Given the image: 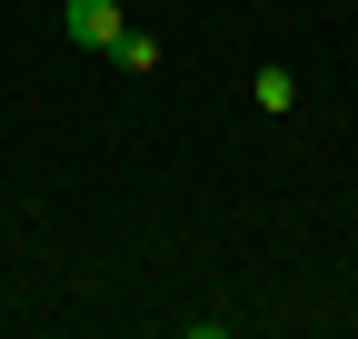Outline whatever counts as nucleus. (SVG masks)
I'll return each instance as SVG.
<instances>
[{
    "label": "nucleus",
    "mask_w": 358,
    "mask_h": 339,
    "mask_svg": "<svg viewBox=\"0 0 358 339\" xmlns=\"http://www.w3.org/2000/svg\"><path fill=\"white\" fill-rule=\"evenodd\" d=\"M110 60H120V70H159V40H150V30H120Z\"/></svg>",
    "instance_id": "3"
},
{
    "label": "nucleus",
    "mask_w": 358,
    "mask_h": 339,
    "mask_svg": "<svg viewBox=\"0 0 358 339\" xmlns=\"http://www.w3.org/2000/svg\"><path fill=\"white\" fill-rule=\"evenodd\" d=\"M60 30L80 40V50H100V60H110V40H120L129 20H120V0H60Z\"/></svg>",
    "instance_id": "1"
},
{
    "label": "nucleus",
    "mask_w": 358,
    "mask_h": 339,
    "mask_svg": "<svg viewBox=\"0 0 358 339\" xmlns=\"http://www.w3.org/2000/svg\"><path fill=\"white\" fill-rule=\"evenodd\" d=\"M249 90H259V110H268V120H289V110H299V70H259Z\"/></svg>",
    "instance_id": "2"
}]
</instances>
